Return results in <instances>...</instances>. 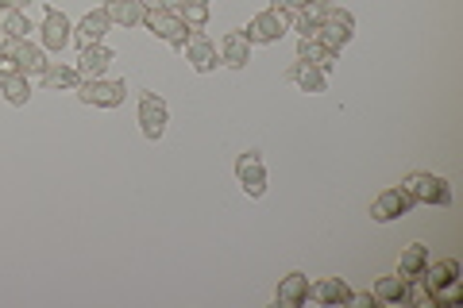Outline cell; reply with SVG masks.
<instances>
[{
    "mask_svg": "<svg viewBox=\"0 0 463 308\" xmlns=\"http://www.w3.org/2000/svg\"><path fill=\"white\" fill-rule=\"evenodd\" d=\"M456 282H459V262L456 258L429 262L425 274H421V285H425L429 297H432V293H440V289H448V285H456Z\"/></svg>",
    "mask_w": 463,
    "mask_h": 308,
    "instance_id": "cell-19",
    "label": "cell"
},
{
    "mask_svg": "<svg viewBox=\"0 0 463 308\" xmlns=\"http://www.w3.org/2000/svg\"><path fill=\"white\" fill-rule=\"evenodd\" d=\"M429 301H432V304H459V282L448 285V289H440V293H432Z\"/></svg>",
    "mask_w": 463,
    "mask_h": 308,
    "instance_id": "cell-30",
    "label": "cell"
},
{
    "mask_svg": "<svg viewBox=\"0 0 463 308\" xmlns=\"http://www.w3.org/2000/svg\"><path fill=\"white\" fill-rule=\"evenodd\" d=\"M147 5H155V8H163V12H174V16H178V12H182V5H185V0H147Z\"/></svg>",
    "mask_w": 463,
    "mask_h": 308,
    "instance_id": "cell-31",
    "label": "cell"
},
{
    "mask_svg": "<svg viewBox=\"0 0 463 308\" xmlns=\"http://www.w3.org/2000/svg\"><path fill=\"white\" fill-rule=\"evenodd\" d=\"M5 5H12V8H24V5H27V0H5Z\"/></svg>",
    "mask_w": 463,
    "mask_h": 308,
    "instance_id": "cell-32",
    "label": "cell"
},
{
    "mask_svg": "<svg viewBox=\"0 0 463 308\" xmlns=\"http://www.w3.org/2000/svg\"><path fill=\"white\" fill-rule=\"evenodd\" d=\"M352 39H355V35H347V32H340V27H332V23H321V32H317V42H325V47L336 51V54H340Z\"/></svg>",
    "mask_w": 463,
    "mask_h": 308,
    "instance_id": "cell-27",
    "label": "cell"
},
{
    "mask_svg": "<svg viewBox=\"0 0 463 308\" xmlns=\"http://www.w3.org/2000/svg\"><path fill=\"white\" fill-rule=\"evenodd\" d=\"M0 97H5L12 108H24L27 100H32V78L20 70H0Z\"/></svg>",
    "mask_w": 463,
    "mask_h": 308,
    "instance_id": "cell-20",
    "label": "cell"
},
{
    "mask_svg": "<svg viewBox=\"0 0 463 308\" xmlns=\"http://www.w3.org/2000/svg\"><path fill=\"white\" fill-rule=\"evenodd\" d=\"M39 39H43V51H66L74 42V23H70L66 12L47 8L39 23Z\"/></svg>",
    "mask_w": 463,
    "mask_h": 308,
    "instance_id": "cell-7",
    "label": "cell"
},
{
    "mask_svg": "<svg viewBox=\"0 0 463 308\" xmlns=\"http://www.w3.org/2000/svg\"><path fill=\"white\" fill-rule=\"evenodd\" d=\"M0 70H20V73H43L47 70V54L43 47H35L32 39H16V35H5L0 39Z\"/></svg>",
    "mask_w": 463,
    "mask_h": 308,
    "instance_id": "cell-1",
    "label": "cell"
},
{
    "mask_svg": "<svg viewBox=\"0 0 463 308\" xmlns=\"http://www.w3.org/2000/svg\"><path fill=\"white\" fill-rule=\"evenodd\" d=\"M371 297L374 304H417V282H405L402 274H390L371 285Z\"/></svg>",
    "mask_w": 463,
    "mask_h": 308,
    "instance_id": "cell-10",
    "label": "cell"
},
{
    "mask_svg": "<svg viewBox=\"0 0 463 308\" xmlns=\"http://www.w3.org/2000/svg\"><path fill=\"white\" fill-rule=\"evenodd\" d=\"M0 39H5V32H0Z\"/></svg>",
    "mask_w": 463,
    "mask_h": 308,
    "instance_id": "cell-33",
    "label": "cell"
},
{
    "mask_svg": "<svg viewBox=\"0 0 463 308\" xmlns=\"http://www.w3.org/2000/svg\"><path fill=\"white\" fill-rule=\"evenodd\" d=\"M243 35H248L251 47H270V42H279L286 35V16H279V12H255V16L248 20V27H243Z\"/></svg>",
    "mask_w": 463,
    "mask_h": 308,
    "instance_id": "cell-9",
    "label": "cell"
},
{
    "mask_svg": "<svg viewBox=\"0 0 463 308\" xmlns=\"http://www.w3.org/2000/svg\"><path fill=\"white\" fill-rule=\"evenodd\" d=\"M221 66H228V70H248V62H251V42H248V35L243 32H228L224 39H221Z\"/></svg>",
    "mask_w": 463,
    "mask_h": 308,
    "instance_id": "cell-17",
    "label": "cell"
},
{
    "mask_svg": "<svg viewBox=\"0 0 463 308\" xmlns=\"http://www.w3.org/2000/svg\"><path fill=\"white\" fill-rule=\"evenodd\" d=\"M0 32H5V35H16V39H27V32H32V20L24 16V8L0 5Z\"/></svg>",
    "mask_w": 463,
    "mask_h": 308,
    "instance_id": "cell-25",
    "label": "cell"
},
{
    "mask_svg": "<svg viewBox=\"0 0 463 308\" xmlns=\"http://www.w3.org/2000/svg\"><path fill=\"white\" fill-rule=\"evenodd\" d=\"M236 182H240V189L248 193L251 201H259L267 193V166H263V154L259 151H243L240 158H236Z\"/></svg>",
    "mask_w": 463,
    "mask_h": 308,
    "instance_id": "cell-6",
    "label": "cell"
},
{
    "mask_svg": "<svg viewBox=\"0 0 463 308\" xmlns=\"http://www.w3.org/2000/svg\"><path fill=\"white\" fill-rule=\"evenodd\" d=\"M136 120H139V131H143V135H147L151 143H158V139L166 135V124H170V108H166V100L158 97V93H143Z\"/></svg>",
    "mask_w": 463,
    "mask_h": 308,
    "instance_id": "cell-5",
    "label": "cell"
},
{
    "mask_svg": "<svg viewBox=\"0 0 463 308\" xmlns=\"http://www.w3.org/2000/svg\"><path fill=\"white\" fill-rule=\"evenodd\" d=\"M298 58H301V62H309V66H321L325 73L340 62V54L328 51L325 42H317V39H301V42H298Z\"/></svg>",
    "mask_w": 463,
    "mask_h": 308,
    "instance_id": "cell-24",
    "label": "cell"
},
{
    "mask_svg": "<svg viewBox=\"0 0 463 308\" xmlns=\"http://www.w3.org/2000/svg\"><path fill=\"white\" fill-rule=\"evenodd\" d=\"M352 285L344 277H321V282L309 285V301L317 304H328V308H340V304H352Z\"/></svg>",
    "mask_w": 463,
    "mask_h": 308,
    "instance_id": "cell-14",
    "label": "cell"
},
{
    "mask_svg": "<svg viewBox=\"0 0 463 308\" xmlns=\"http://www.w3.org/2000/svg\"><path fill=\"white\" fill-rule=\"evenodd\" d=\"M78 97H81V105H90V108H120L128 100V85L124 81H109V78L81 81Z\"/></svg>",
    "mask_w": 463,
    "mask_h": 308,
    "instance_id": "cell-4",
    "label": "cell"
},
{
    "mask_svg": "<svg viewBox=\"0 0 463 308\" xmlns=\"http://www.w3.org/2000/svg\"><path fill=\"white\" fill-rule=\"evenodd\" d=\"M185 62H190L194 73H213L216 66H221V54H216V42L205 35V32H190V39H185Z\"/></svg>",
    "mask_w": 463,
    "mask_h": 308,
    "instance_id": "cell-11",
    "label": "cell"
},
{
    "mask_svg": "<svg viewBox=\"0 0 463 308\" xmlns=\"http://www.w3.org/2000/svg\"><path fill=\"white\" fill-rule=\"evenodd\" d=\"M109 66H112V51L105 47V42L81 47L78 62H74V70H78V78H81V81H97V78H105Z\"/></svg>",
    "mask_w": 463,
    "mask_h": 308,
    "instance_id": "cell-12",
    "label": "cell"
},
{
    "mask_svg": "<svg viewBox=\"0 0 463 308\" xmlns=\"http://www.w3.org/2000/svg\"><path fill=\"white\" fill-rule=\"evenodd\" d=\"M402 189L413 197V204H437V209H448L452 204V185L440 173H410L402 182Z\"/></svg>",
    "mask_w": 463,
    "mask_h": 308,
    "instance_id": "cell-2",
    "label": "cell"
},
{
    "mask_svg": "<svg viewBox=\"0 0 463 308\" xmlns=\"http://www.w3.org/2000/svg\"><path fill=\"white\" fill-rule=\"evenodd\" d=\"M286 78L294 81L301 93H309V97H321V93H328V73H325L321 66H309V62H301V58H298L294 66H289V73H286Z\"/></svg>",
    "mask_w": 463,
    "mask_h": 308,
    "instance_id": "cell-15",
    "label": "cell"
},
{
    "mask_svg": "<svg viewBox=\"0 0 463 308\" xmlns=\"http://www.w3.org/2000/svg\"><path fill=\"white\" fill-rule=\"evenodd\" d=\"M306 8V0H270V12H279V16H294V12Z\"/></svg>",
    "mask_w": 463,
    "mask_h": 308,
    "instance_id": "cell-29",
    "label": "cell"
},
{
    "mask_svg": "<svg viewBox=\"0 0 463 308\" xmlns=\"http://www.w3.org/2000/svg\"><path fill=\"white\" fill-rule=\"evenodd\" d=\"M105 16L112 27H124V32H132V27H143V12H147V0H105Z\"/></svg>",
    "mask_w": 463,
    "mask_h": 308,
    "instance_id": "cell-13",
    "label": "cell"
},
{
    "mask_svg": "<svg viewBox=\"0 0 463 308\" xmlns=\"http://www.w3.org/2000/svg\"><path fill=\"white\" fill-rule=\"evenodd\" d=\"M39 85L47 93H74L81 78H78V70L74 66H66V62H47V70L39 73Z\"/></svg>",
    "mask_w": 463,
    "mask_h": 308,
    "instance_id": "cell-18",
    "label": "cell"
},
{
    "mask_svg": "<svg viewBox=\"0 0 463 308\" xmlns=\"http://www.w3.org/2000/svg\"><path fill=\"white\" fill-rule=\"evenodd\" d=\"M309 301V277L294 270V274H286L279 289H274V304H282V308H301Z\"/></svg>",
    "mask_w": 463,
    "mask_h": 308,
    "instance_id": "cell-16",
    "label": "cell"
},
{
    "mask_svg": "<svg viewBox=\"0 0 463 308\" xmlns=\"http://www.w3.org/2000/svg\"><path fill=\"white\" fill-rule=\"evenodd\" d=\"M109 16H105V8H93V12H85L81 23L74 27V39L81 42V47H93V42H105L109 35Z\"/></svg>",
    "mask_w": 463,
    "mask_h": 308,
    "instance_id": "cell-22",
    "label": "cell"
},
{
    "mask_svg": "<svg viewBox=\"0 0 463 308\" xmlns=\"http://www.w3.org/2000/svg\"><path fill=\"white\" fill-rule=\"evenodd\" d=\"M429 247L425 243H410L405 251L398 255V274L405 277V282H421V274H425V266H429Z\"/></svg>",
    "mask_w": 463,
    "mask_h": 308,
    "instance_id": "cell-23",
    "label": "cell"
},
{
    "mask_svg": "<svg viewBox=\"0 0 463 308\" xmlns=\"http://www.w3.org/2000/svg\"><path fill=\"white\" fill-rule=\"evenodd\" d=\"M143 27L155 35V39H163L170 42V47H185V39H190V27H185L182 16H174V12H163V8H155L147 5V12H143Z\"/></svg>",
    "mask_w": 463,
    "mask_h": 308,
    "instance_id": "cell-3",
    "label": "cell"
},
{
    "mask_svg": "<svg viewBox=\"0 0 463 308\" xmlns=\"http://www.w3.org/2000/svg\"><path fill=\"white\" fill-rule=\"evenodd\" d=\"M325 23H332V27H340V32H347V35H355V16L347 8H340V5H328V12H325Z\"/></svg>",
    "mask_w": 463,
    "mask_h": 308,
    "instance_id": "cell-28",
    "label": "cell"
},
{
    "mask_svg": "<svg viewBox=\"0 0 463 308\" xmlns=\"http://www.w3.org/2000/svg\"><path fill=\"white\" fill-rule=\"evenodd\" d=\"M410 209H413V197L405 193L402 185H394V189H383V193L371 201V219L374 224H390V219L410 216Z\"/></svg>",
    "mask_w": 463,
    "mask_h": 308,
    "instance_id": "cell-8",
    "label": "cell"
},
{
    "mask_svg": "<svg viewBox=\"0 0 463 308\" xmlns=\"http://www.w3.org/2000/svg\"><path fill=\"white\" fill-rule=\"evenodd\" d=\"M178 16L185 20V27H190V32H201V27L209 23V16H213V0H185Z\"/></svg>",
    "mask_w": 463,
    "mask_h": 308,
    "instance_id": "cell-26",
    "label": "cell"
},
{
    "mask_svg": "<svg viewBox=\"0 0 463 308\" xmlns=\"http://www.w3.org/2000/svg\"><path fill=\"white\" fill-rule=\"evenodd\" d=\"M325 12H328V0H306V8L294 12V32L301 39H317V32H321V23H325Z\"/></svg>",
    "mask_w": 463,
    "mask_h": 308,
    "instance_id": "cell-21",
    "label": "cell"
}]
</instances>
